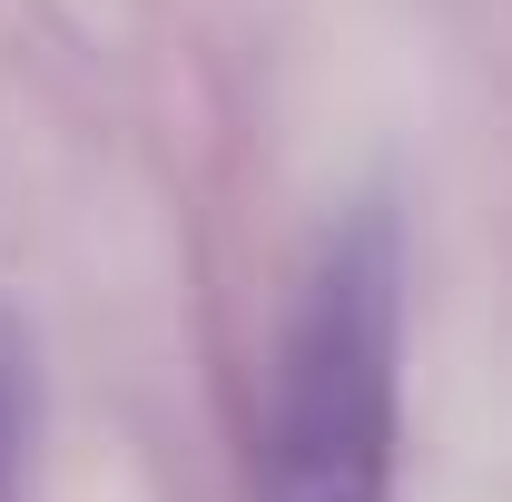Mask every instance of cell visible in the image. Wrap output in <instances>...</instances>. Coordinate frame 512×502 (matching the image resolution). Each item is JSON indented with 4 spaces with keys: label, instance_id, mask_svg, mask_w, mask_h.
I'll use <instances>...</instances> for the list:
<instances>
[{
    "label": "cell",
    "instance_id": "cell-2",
    "mask_svg": "<svg viewBox=\"0 0 512 502\" xmlns=\"http://www.w3.org/2000/svg\"><path fill=\"white\" fill-rule=\"evenodd\" d=\"M40 345L0 306V502H40Z\"/></svg>",
    "mask_w": 512,
    "mask_h": 502
},
{
    "label": "cell",
    "instance_id": "cell-1",
    "mask_svg": "<svg viewBox=\"0 0 512 502\" xmlns=\"http://www.w3.org/2000/svg\"><path fill=\"white\" fill-rule=\"evenodd\" d=\"M404 434V217L365 197L316 237L256 414V502H394Z\"/></svg>",
    "mask_w": 512,
    "mask_h": 502
}]
</instances>
